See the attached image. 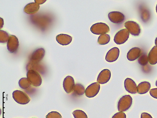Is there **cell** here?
I'll return each mask as SVG.
<instances>
[{
  "label": "cell",
  "instance_id": "cell-20",
  "mask_svg": "<svg viewBox=\"0 0 157 118\" xmlns=\"http://www.w3.org/2000/svg\"><path fill=\"white\" fill-rule=\"evenodd\" d=\"M84 87L81 84H76L75 85L73 90V94L76 96H81L85 93Z\"/></svg>",
  "mask_w": 157,
  "mask_h": 118
},
{
  "label": "cell",
  "instance_id": "cell-21",
  "mask_svg": "<svg viewBox=\"0 0 157 118\" xmlns=\"http://www.w3.org/2000/svg\"><path fill=\"white\" fill-rule=\"evenodd\" d=\"M110 40L109 35L105 33L100 35L98 37V43L100 45H104L108 44Z\"/></svg>",
  "mask_w": 157,
  "mask_h": 118
},
{
  "label": "cell",
  "instance_id": "cell-25",
  "mask_svg": "<svg viewBox=\"0 0 157 118\" xmlns=\"http://www.w3.org/2000/svg\"><path fill=\"white\" fill-rule=\"evenodd\" d=\"M75 118H88L86 114L83 111L77 110L72 112Z\"/></svg>",
  "mask_w": 157,
  "mask_h": 118
},
{
  "label": "cell",
  "instance_id": "cell-19",
  "mask_svg": "<svg viewBox=\"0 0 157 118\" xmlns=\"http://www.w3.org/2000/svg\"><path fill=\"white\" fill-rule=\"evenodd\" d=\"M148 61L151 65L157 63V46H154L150 51L148 55Z\"/></svg>",
  "mask_w": 157,
  "mask_h": 118
},
{
  "label": "cell",
  "instance_id": "cell-22",
  "mask_svg": "<svg viewBox=\"0 0 157 118\" xmlns=\"http://www.w3.org/2000/svg\"><path fill=\"white\" fill-rule=\"evenodd\" d=\"M139 63L142 66L147 65L149 61L148 56L146 53H143L141 54L138 59Z\"/></svg>",
  "mask_w": 157,
  "mask_h": 118
},
{
  "label": "cell",
  "instance_id": "cell-32",
  "mask_svg": "<svg viewBox=\"0 0 157 118\" xmlns=\"http://www.w3.org/2000/svg\"><path fill=\"white\" fill-rule=\"evenodd\" d=\"M155 44L157 46V37H156L155 40Z\"/></svg>",
  "mask_w": 157,
  "mask_h": 118
},
{
  "label": "cell",
  "instance_id": "cell-2",
  "mask_svg": "<svg viewBox=\"0 0 157 118\" xmlns=\"http://www.w3.org/2000/svg\"><path fill=\"white\" fill-rule=\"evenodd\" d=\"M90 31L94 34L101 35L109 32L110 29L107 24L99 22L95 23L91 26Z\"/></svg>",
  "mask_w": 157,
  "mask_h": 118
},
{
  "label": "cell",
  "instance_id": "cell-1",
  "mask_svg": "<svg viewBox=\"0 0 157 118\" xmlns=\"http://www.w3.org/2000/svg\"><path fill=\"white\" fill-rule=\"evenodd\" d=\"M133 102L132 97L129 95L123 96L117 104V109L119 112H124L128 110L132 106Z\"/></svg>",
  "mask_w": 157,
  "mask_h": 118
},
{
  "label": "cell",
  "instance_id": "cell-27",
  "mask_svg": "<svg viewBox=\"0 0 157 118\" xmlns=\"http://www.w3.org/2000/svg\"><path fill=\"white\" fill-rule=\"evenodd\" d=\"M112 118H126V116L124 113L119 112L115 114Z\"/></svg>",
  "mask_w": 157,
  "mask_h": 118
},
{
  "label": "cell",
  "instance_id": "cell-33",
  "mask_svg": "<svg viewBox=\"0 0 157 118\" xmlns=\"http://www.w3.org/2000/svg\"><path fill=\"white\" fill-rule=\"evenodd\" d=\"M156 13L157 14V4L156 5Z\"/></svg>",
  "mask_w": 157,
  "mask_h": 118
},
{
  "label": "cell",
  "instance_id": "cell-31",
  "mask_svg": "<svg viewBox=\"0 0 157 118\" xmlns=\"http://www.w3.org/2000/svg\"><path fill=\"white\" fill-rule=\"evenodd\" d=\"M1 21H2V23L1 22V24L2 23V25H1V29L3 27L4 25V21L3 19L2 18H1Z\"/></svg>",
  "mask_w": 157,
  "mask_h": 118
},
{
  "label": "cell",
  "instance_id": "cell-24",
  "mask_svg": "<svg viewBox=\"0 0 157 118\" xmlns=\"http://www.w3.org/2000/svg\"><path fill=\"white\" fill-rule=\"evenodd\" d=\"M9 34L6 32L1 30H0V42L2 43H5L8 41Z\"/></svg>",
  "mask_w": 157,
  "mask_h": 118
},
{
  "label": "cell",
  "instance_id": "cell-12",
  "mask_svg": "<svg viewBox=\"0 0 157 118\" xmlns=\"http://www.w3.org/2000/svg\"><path fill=\"white\" fill-rule=\"evenodd\" d=\"M120 53V51L119 49L116 47H113L107 52L105 60L109 62H114L118 58Z\"/></svg>",
  "mask_w": 157,
  "mask_h": 118
},
{
  "label": "cell",
  "instance_id": "cell-28",
  "mask_svg": "<svg viewBox=\"0 0 157 118\" xmlns=\"http://www.w3.org/2000/svg\"><path fill=\"white\" fill-rule=\"evenodd\" d=\"M150 94L152 97L157 99V88L151 89L150 91Z\"/></svg>",
  "mask_w": 157,
  "mask_h": 118
},
{
  "label": "cell",
  "instance_id": "cell-18",
  "mask_svg": "<svg viewBox=\"0 0 157 118\" xmlns=\"http://www.w3.org/2000/svg\"><path fill=\"white\" fill-rule=\"evenodd\" d=\"M151 88V85L149 82H142L137 86V92L140 95L145 94L148 92Z\"/></svg>",
  "mask_w": 157,
  "mask_h": 118
},
{
  "label": "cell",
  "instance_id": "cell-5",
  "mask_svg": "<svg viewBox=\"0 0 157 118\" xmlns=\"http://www.w3.org/2000/svg\"><path fill=\"white\" fill-rule=\"evenodd\" d=\"M129 33L126 29L121 30L118 32L115 35L114 41L118 45L124 43L129 38Z\"/></svg>",
  "mask_w": 157,
  "mask_h": 118
},
{
  "label": "cell",
  "instance_id": "cell-14",
  "mask_svg": "<svg viewBox=\"0 0 157 118\" xmlns=\"http://www.w3.org/2000/svg\"><path fill=\"white\" fill-rule=\"evenodd\" d=\"M45 55V49L43 48L35 50L32 55L31 60L34 62H38L44 58Z\"/></svg>",
  "mask_w": 157,
  "mask_h": 118
},
{
  "label": "cell",
  "instance_id": "cell-6",
  "mask_svg": "<svg viewBox=\"0 0 157 118\" xmlns=\"http://www.w3.org/2000/svg\"><path fill=\"white\" fill-rule=\"evenodd\" d=\"M108 18L111 22L117 24L122 23L126 19L125 16L122 13L116 11L110 12Z\"/></svg>",
  "mask_w": 157,
  "mask_h": 118
},
{
  "label": "cell",
  "instance_id": "cell-4",
  "mask_svg": "<svg viewBox=\"0 0 157 118\" xmlns=\"http://www.w3.org/2000/svg\"><path fill=\"white\" fill-rule=\"evenodd\" d=\"M12 97L15 100L18 104H25L28 103L30 99L28 96L20 90L14 91L12 93Z\"/></svg>",
  "mask_w": 157,
  "mask_h": 118
},
{
  "label": "cell",
  "instance_id": "cell-3",
  "mask_svg": "<svg viewBox=\"0 0 157 118\" xmlns=\"http://www.w3.org/2000/svg\"><path fill=\"white\" fill-rule=\"evenodd\" d=\"M28 80L30 84L35 87L41 85L42 80L40 75L36 71L33 70L29 71L27 73Z\"/></svg>",
  "mask_w": 157,
  "mask_h": 118
},
{
  "label": "cell",
  "instance_id": "cell-16",
  "mask_svg": "<svg viewBox=\"0 0 157 118\" xmlns=\"http://www.w3.org/2000/svg\"><path fill=\"white\" fill-rule=\"evenodd\" d=\"M141 49L138 47H134L131 49L128 52L127 57L128 60L133 61L137 59L141 54Z\"/></svg>",
  "mask_w": 157,
  "mask_h": 118
},
{
  "label": "cell",
  "instance_id": "cell-26",
  "mask_svg": "<svg viewBox=\"0 0 157 118\" xmlns=\"http://www.w3.org/2000/svg\"><path fill=\"white\" fill-rule=\"evenodd\" d=\"M46 118H62L61 115L57 112H52L46 116Z\"/></svg>",
  "mask_w": 157,
  "mask_h": 118
},
{
  "label": "cell",
  "instance_id": "cell-10",
  "mask_svg": "<svg viewBox=\"0 0 157 118\" xmlns=\"http://www.w3.org/2000/svg\"><path fill=\"white\" fill-rule=\"evenodd\" d=\"M75 85L74 79L71 76H68L64 79L63 87L67 94H70L73 91Z\"/></svg>",
  "mask_w": 157,
  "mask_h": 118
},
{
  "label": "cell",
  "instance_id": "cell-34",
  "mask_svg": "<svg viewBox=\"0 0 157 118\" xmlns=\"http://www.w3.org/2000/svg\"><path fill=\"white\" fill-rule=\"evenodd\" d=\"M155 85L157 87V80L155 82Z\"/></svg>",
  "mask_w": 157,
  "mask_h": 118
},
{
  "label": "cell",
  "instance_id": "cell-23",
  "mask_svg": "<svg viewBox=\"0 0 157 118\" xmlns=\"http://www.w3.org/2000/svg\"><path fill=\"white\" fill-rule=\"evenodd\" d=\"M19 85L22 89H25L30 86L31 84L27 78L24 77L21 79L19 82Z\"/></svg>",
  "mask_w": 157,
  "mask_h": 118
},
{
  "label": "cell",
  "instance_id": "cell-9",
  "mask_svg": "<svg viewBox=\"0 0 157 118\" xmlns=\"http://www.w3.org/2000/svg\"><path fill=\"white\" fill-rule=\"evenodd\" d=\"M19 45L18 38L14 35H10L7 43V49L10 53L16 52Z\"/></svg>",
  "mask_w": 157,
  "mask_h": 118
},
{
  "label": "cell",
  "instance_id": "cell-29",
  "mask_svg": "<svg viewBox=\"0 0 157 118\" xmlns=\"http://www.w3.org/2000/svg\"><path fill=\"white\" fill-rule=\"evenodd\" d=\"M141 118H153L151 115L146 112H144L141 114Z\"/></svg>",
  "mask_w": 157,
  "mask_h": 118
},
{
  "label": "cell",
  "instance_id": "cell-15",
  "mask_svg": "<svg viewBox=\"0 0 157 118\" xmlns=\"http://www.w3.org/2000/svg\"><path fill=\"white\" fill-rule=\"evenodd\" d=\"M56 40L60 45L66 46L69 45L71 42L72 37L67 34H61L56 37Z\"/></svg>",
  "mask_w": 157,
  "mask_h": 118
},
{
  "label": "cell",
  "instance_id": "cell-7",
  "mask_svg": "<svg viewBox=\"0 0 157 118\" xmlns=\"http://www.w3.org/2000/svg\"><path fill=\"white\" fill-rule=\"evenodd\" d=\"M100 88V86L98 83H92L88 86L85 90V95L89 98H93L98 93Z\"/></svg>",
  "mask_w": 157,
  "mask_h": 118
},
{
  "label": "cell",
  "instance_id": "cell-13",
  "mask_svg": "<svg viewBox=\"0 0 157 118\" xmlns=\"http://www.w3.org/2000/svg\"><path fill=\"white\" fill-rule=\"evenodd\" d=\"M125 90L130 94H135L137 93V86L135 82L132 79L127 78L124 82Z\"/></svg>",
  "mask_w": 157,
  "mask_h": 118
},
{
  "label": "cell",
  "instance_id": "cell-17",
  "mask_svg": "<svg viewBox=\"0 0 157 118\" xmlns=\"http://www.w3.org/2000/svg\"><path fill=\"white\" fill-rule=\"evenodd\" d=\"M40 6L36 3H31L26 5L24 9V11L26 14L32 15L37 12L39 10Z\"/></svg>",
  "mask_w": 157,
  "mask_h": 118
},
{
  "label": "cell",
  "instance_id": "cell-30",
  "mask_svg": "<svg viewBox=\"0 0 157 118\" xmlns=\"http://www.w3.org/2000/svg\"><path fill=\"white\" fill-rule=\"evenodd\" d=\"M46 1H42V0H36V1H35V3L38 5L42 4L44 3Z\"/></svg>",
  "mask_w": 157,
  "mask_h": 118
},
{
  "label": "cell",
  "instance_id": "cell-11",
  "mask_svg": "<svg viewBox=\"0 0 157 118\" xmlns=\"http://www.w3.org/2000/svg\"><path fill=\"white\" fill-rule=\"evenodd\" d=\"M111 77L110 71L108 69H104L99 74L97 78V82L100 84H105L109 81Z\"/></svg>",
  "mask_w": 157,
  "mask_h": 118
},
{
  "label": "cell",
  "instance_id": "cell-8",
  "mask_svg": "<svg viewBox=\"0 0 157 118\" xmlns=\"http://www.w3.org/2000/svg\"><path fill=\"white\" fill-rule=\"evenodd\" d=\"M124 26L129 33L134 36H138L141 32L140 26L136 22L133 21L127 22Z\"/></svg>",
  "mask_w": 157,
  "mask_h": 118
}]
</instances>
